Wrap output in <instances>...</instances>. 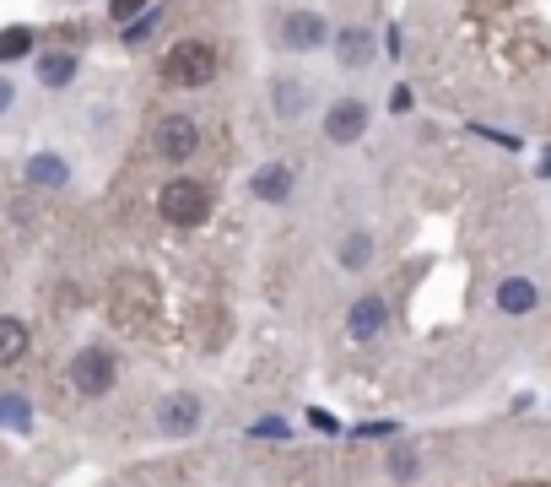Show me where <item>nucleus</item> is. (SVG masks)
Instances as JSON below:
<instances>
[{
    "label": "nucleus",
    "instance_id": "obj_16",
    "mask_svg": "<svg viewBox=\"0 0 551 487\" xmlns=\"http://www.w3.org/2000/svg\"><path fill=\"white\" fill-rule=\"evenodd\" d=\"M28 179L33 184H65V179H71V168H65L55 152H38L33 163H28Z\"/></svg>",
    "mask_w": 551,
    "mask_h": 487
},
{
    "label": "nucleus",
    "instance_id": "obj_5",
    "mask_svg": "<svg viewBox=\"0 0 551 487\" xmlns=\"http://www.w3.org/2000/svg\"><path fill=\"white\" fill-rule=\"evenodd\" d=\"M389 325V298L384 293H362L352 309H346V341H357V347H368V341H379Z\"/></svg>",
    "mask_w": 551,
    "mask_h": 487
},
{
    "label": "nucleus",
    "instance_id": "obj_15",
    "mask_svg": "<svg viewBox=\"0 0 551 487\" xmlns=\"http://www.w3.org/2000/svg\"><path fill=\"white\" fill-rule=\"evenodd\" d=\"M76 76V55H44L38 60V82L44 87H65Z\"/></svg>",
    "mask_w": 551,
    "mask_h": 487
},
{
    "label": "nucleus",
    "instance_id": "obj_6",
    "mask_svg": "<svg viewBox=\"0 0 551 487\" xmlns=\"http://www.w3.org/2000/svg\"><path fill=\"white\" fill-rule=\"evenodd\" d=\"M281 44L298 49V55H314V49L330 44V22L319 11H287L281 17Z\"/></svg>",
    "mask_w": 551,
    "mask_h": 487
},
{
    "label": "nucleus",
    "instance_id": "obj_22",
    "mask_svg": "<svg viewBox=\"0 0 551 487\" xmlns=\"http://www.w3.org/2000/svg\"><path fill=\"white\" fill-rule=\"evenodd\" d=\"M141 11H146V0H109V17L114 22H136Z\"/></svg>",
    "mask_w": 551,
    "mask_h": 487
},
{
    "label": "nucleus",
    "instance_id": "obj_18",
    "mask_svg": "<svg viewBox=\"0 0 551 487\" xmlns=\"http://www.w3.org/2000/svg\"><path fill=\"white\" fill-rule=\"evenodd\" d=\"M33 423V406L22 396H0V428H28Z\"/></svg>",
    "mask_w": 551,
    "mask_h": 487
},
{
    "label": "nucleus",
    "instance_id": "obj_14",
    "mask_svg": "<svg viewBox=\"0 0 551 487\" xmlns=\"http://www.w3.org/2000/svg\"><path fill=\"white\" fill-rule=\"evenodd\" d=\"M22 352H28V325L22 320H6V314H0V368H11L22 358Z\"/></svg>",
    "mask_w": 551,
    "mask_h": 487
},
{
    "label": "nucleus",
    "instance_id": "obj_24",
    "mask_svg": "<svg viewBox=\"0 0 551 487\" xmlns=\"http://www.w3.org/2000/svg\"><path fill=\"white\" fill-rule=\"evenodd\" d=\"M6 103H11V87H6V82H0V109H6Z\"/></svg>",
    "mask_w": 551,
    "mask_h": 487
},
{
    "label": "nucleus",
    "instance_id": "obj_12",
    "mask_svg": "<svg viewBox=\"0 0 551 487\" xmlns=\"http://www.w3.org/2000/svg\"><path fill=\"white\" fill-rule=\"evenodd\" d=\"M335 260H341V271H368L373 266V233L368 228L346 233L341 249H335Z\"/></svg>",
    "mask_w": 551,
    "mask_h": 487
},
{
    "label": "nucleus",
    "instance_id": "obj_13",
    "mask_svg": "<svg viewBox=\"0 0 551 487\" xmlns=\"http://www.w3.org/2000/svg\"><path fill=\"white\" fill-rule=\"evenodd\" d=\"M271 92H276V114H281V120H298V114L308 109V87L298 82V76H276Z\"/></svg>",
    "mask_w": 551,
    "mask_h": 487
},
{
    "label": "nucleus",
    "instance_id": "obj_1",
    "mask_svg": "<svg viewBox=\"0 0 551 487\" xmlns=\"http://www.w3.org/2000/svg\"><path fill=\"white\" fill-rule=\"evenodd\" d=\"M157 212L173 228H200V222L211 217V190L200 179H168L163 190H157Z\"/></svg>",
    "mask_w": 551,
    "mask_h": 487
},
{
    "label": "nucleus",
    "instance_id": "obj_10",
    "mask_svg": "<svg viewBox=\"0 0 551 487\" xmlns=\"http://www.w3.org/2000/svg\"><path fill=\"white\" fill-rule=\"evenodd\" d=\"M373 55H379V38H373V28H341V33H335V60H341L346 71L373 65Z\"/></svg>",
    "mask_w": 551,
    "mask_h": 487
},
{
    "label": "nucleus",
    "instance_id": "obj_11",
    "mask_svg": "<svg viewBox=\"0 0 551 487\" xmlns=\"http://www.w3.org/2000/svg\"><path fill=\"white\" fill-rule=\"evenodd\" d=\"M535 304H541V287H535L530 276H508V282L497 287V309L503 314H530Z\"/></svg>",
    "mask_w": 551,
    "mask_h": 487
},
{
    "label": "nucleus",
    "instance_id": "obj_8",
    "mask_svg": "<svg viewBox=\"0 0 551 487\" xmlns=\"http://www.w3.org/2000/svg\"><path fill=\"white\" fill-rule=\"evenodd\" d=\"M362 130H368V103H362V98L330 103V114H325V141H335V147H352Z\"/></svg>",
    "mask_w": 551,
    "mask_h": 487
},
{
    "label": "nucleus",
    "instance_id": "obj_2",
    "mask_svg": "<svg viewBox=\"0 0 551 487\" xmlns=\"http://www.w3.org/2000/svg\"><path fill=\"white\" fill-rule=\"evenodd\" d=\"M211 76H217V49H211L206 38H184V44L168 49L163 82H173V87H206Z\"/></svg>",
    "mask_w": 551,
    "mask_h": 487
},
{
    "label": "nucleus",
    "instance_id": "obj_4",
    "mask_svg": "<svg viewBox=\"0 0 551 487\" xmlns=\"http://www.w3.org/2000/svg\"><path fill=\"white\" fill-rule=\"evenodd\" d=\"M152 147H157V157H168V163H190L195 147H200V130H195L190 114H163L152 130Z\"/></svg>",
    "mask_w": 551,
    "mask_h": 487
},
{
    "label": "nucleus",
    "instance_id": "obj_21",
    "mask_svg": "<svg viewBox=\"0 0 551 487\" xmlns=\"http://www.w3.org/2000/svg\"><path fill=\"white\" fill-rule=\"evenodd\" d=\"M249 439H292V428L281 423V417H265V423L249 428Z\"/></svg>",
    "mask_w": 551,
    "mask_h": 487
},
{
    "label": "nucleus",
    "instance_id": "obj_9",
    "mask_svg": "<svg viewBox=\"0 0 551 487\" xmlns=\"http://www.w3.org/2000/svg\"><path fill=\"white\" fill-rule=\"evenodd\" d=\"M157 428H163L168 439H190V433L200 428V396H190V390H173V396L157 406Z\"/></svg>",
    "mask_w": 551,
    "mask_h": 487
},
{
    "label": "nucleus",
    "instance_id": "obj_20",
    "mask_svg": "<svg viewBox=\"0 0 551 487\" xmlns=\"http://www.w3.org/2000/svg\"><path fill=\"white\" fill-rule=\"evenodd\" d=\"M416 466H422V460H416V450H395V455H389V477H395V482H411Z\"/></svg>",
    "mask_w": 551,
    "mask_h": 487
},
{
    "label": "nucleus",
    "instance_id": "obj_17",
    "mask_svg": "<svg viewBox=\"0 0 551 487\" xmlns=\"http://www.w3.org/2000/svg\"><path fill=\"white\" fill-rule=\"evenodd\" d=\"M22 55H33V28H6L0 33V65H11Z\"/></svg>",
    "mask_w": 551,
    "mask_h": 487
},
{
    "label": "nucleus",
    "instance_id": "obj_23",
    "mask_svg": "<svg viewBox=\"0 0 551 487\" xmlns=\"http://www.w3.org/2000/svg\"><path fill=\"white\" fill-rule=\"evenodd\" d=\"M535 174H541V179H551V147L541 152V168H535Z\"/></svg>",
    "mask_w": 551,
    "mask_h": 487
},
{
    "label": "nucleus",
    "instance_id": "obj_19",
    "mask_svg": "<svg viewBox=\"0 0 551 487\" xmlns=\"http://www.w3.org/2000/svg\"><path fill=\"white\" fill-rule=\"evenodd\" d=\"M152 28H157V11H141L136 22H125V33H119V38H125V44H146Z\"/></svg>",
    "mask_w": 551,
    "mask_h": 487
},
{
    "label": "nucleus",
    "instance_id": "obj_7",
    "mask_svg": "<svg viewBox=\"0 0 551 487\" xmlns=\"http://www.w3.org/2000/svg\"><path fill=\"white\" fill-rule=\"evenodd\" d=\"M292 190H298V174H292V163H260L249 174V195L260 206H281V201H292Z\"/></svg>",
    "mask_w": 551,
    "mask_h": 487
},
{
    "label": "nucleus",
    "instance_id": "obj_3",
    "mask_svg": "<svg viewBox=\"0 0 551 487\" xmlns=\"http://www.w3.org/2000/svg\"><path fill=\"white\" fill-rule=\"evenodd\" d=\"M114 379H119V358H114L109 347H82V352L71 358V385H76V396H109Z\"/></svg>",
    "mask_w": 551,
    "mask_h": 487
}]
</instances>
